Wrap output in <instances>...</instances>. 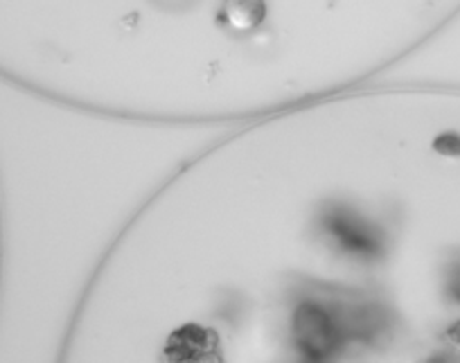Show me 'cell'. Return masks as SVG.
I'll return each instance as SVG.
<instances>
[{
  "instance_id": "7a4b0ae2",
  "label": "cell",
  "mask_w": 460,
  "mask_h": 363,
  "mask_svg": "<svg viewBox=\"0 0 460 363\" xmlns=\"http://www.w3.org/2000/svg\"><path fill=\"white\" fill-rule=\"evenodd\" d=\"M433 149L440 156L458 158L460 156V136L454 134V131H447V134H440L436 140H433Z\"/></svg>"
},
{
  "instance_id": "3957f363",
  "label": "cell",
  "mask_w": 460,
  "mask_h": 363,
  "mask_svg": "<svg viewBox=\"0 0 460 363\" xmlns=\"http://www.w3.org/2000/svg\"><path fill=\"white\" fill-rule=\"evenodd\" d=\"M442 339H445V343L449 345L456 354H460V318L458 321L449 323V325L445 327V332H442Z\"/></svg>"
},
{
  "instance_id": "6da1fadb",
  "label": "cell",
  "mask_w": 460,
  "mask_h": 363,
  "mask_svg": "<svg viewBox=\"0 0 460 363\" xmlns=\"http://www.w3.org/2000/svg\"><path fill=\"white\" fill-rule=\"evenodd\" d=\"M228 23L237 30H253L264 19L262 3H230L226 7Z\"/></svg>"
}]
</instances>
